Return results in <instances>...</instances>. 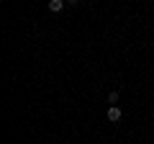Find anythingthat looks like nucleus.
<instances>
[{
  "label": "nucleus",
  "instance_id": "3",
  "mask_svg": "<svg viewBox=\"0 0 154 144\" xmlns=\"http://www.w3.org/2000/svg\"><path fill=\"white\" fill-rule=\"evenodd\" d=\"M108 103H110V105H118V93H116V90L108 95Z\"/></svg>",
  "mask_w": 154,
  "mask_h": 144
},
{
  "label": "nucleus",
  "instance_id": "1",
  "mask_svg": "<svg viewBox=\"0 0 154 144\" xmlns=\"http://www.w3.org/2000/svg\"><path fill=\"white\" fill-rule=\"evenodd\" d=\"M121 116H123V113H121L118 105H110V108H108V121L110 124H118V121H121Z\"/></svg>",
  "mask_w": 154,
  "mask_h": 144
},
{
  "label": "nucleus",
  "instance_id": "2",
  "mask_svg": "<svg viewBox=\"0 0 154 144\" xmlns=\"http://www.w3.org/2000/svg\"><path fill=\"white\" fill-rule=\"evenodd\" d=\"M67 5V0H49V11L51 13H62Z\"/></svg>",
  "mask_w": 154,
  "mask_h": 144
},
{
  "label": "nucleus",
  "instance_id": "4",
  "mask_svg": "<svg viewBox=\"0 0 154 144\" xmlns=\"http://www.w3.org/2000/svg\"><path fill=\"white\" fill-rule=\"evenodd\" d=\"M77 3H80V0H67V5H72V8H75Z\"/></svg>",
  "mask_w": 154,
  "mask_h": 144
}]
</instances>
